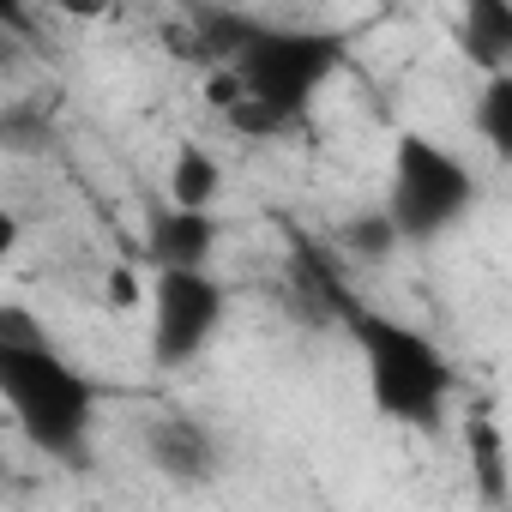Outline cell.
I'll return each mask as SVG.
<instances>
[{
	"label": "cell",
	"instance_id": "obj_1",
	"mask_svg": "<svg viewBox=\"0 0 512 512\" xmlns=\"http://www.w3.org/2000/svg\"><path fill=\"white\" fill-rule=\"evenodd\" d=\"M223 31L229 37H217L223 73L211 85V103H223L241 133H284L308 121V109L344 67V37L320 25L229 19Z\"/></svg>",
	"mask_w": 512,
	"mask_h": 512
},
{
	"label": "cell",
	"instance_id": "obj_2",
	"mask_svg": "<svg viewBox=\"0 0 512 512\" xmlns=\"http://www.w3.org/2000/svg\"><path fill=\"white\" fill-rule=\"evenodd\" d=\"M0 404L43 458L79 464L91 452L103 392L49 344V332L25 308H0Z\"/></svg>",
	"mask_w": 512,
	"mask_h": 512
},
{
	"label": "cell",
	"instance_id": "obj_3",
	"mask_svg": "<svg viewBox=\"0 0 512 512\" xmlns=\"http://www.w3.org/2000/svg\"><path fill=\"white\" fill-rule=\"evenodd\" d=\"M344 326H350V344L362 356V380H368V404L386 416V422H404V428H434L452 404V362L446 350L386 314V308H368V302H344Z\"/></svg>",
	"mask_w": 512,
	"mask_h": 512
},
{
	"label": "cell",
	"instance_id": "obj_4",
	"mask_svg": "<svg viewBox=\"0 0 512 512\" xmlns=\"http://www.w3.org/2000/svg\"><path fill=\"white\" fill-rule=\"evenodd\" d=\"M476 205V175L464 169L458 151H446L428 133H404L392 151V193H386V217L398 235L434 241L452 223H464V211Z\"/></svg>",
	"mask_w": 512,
	"mask_h": 512
},
{
	"label": "cell",
	"instance_id": "obj_5",
	"mask_svg": "<svg viewBox=\"0 0 512 512\" xmlns=\"http://www.w3.org/2000/svg\"><path fill=\"white\" fill-rule=\"evenodd\" d=\"M145 308H151V362L181 368L217 338V326L229 314V296L211 278V266H157Z\"/></svg>",
	"mask_w": 512,
	"mask_h": 512
},
{
	"label": "cell",
	"instance_id": "obj_6",
	"mask_svg": "<svg viewBox=\"0 0 512 512\" xmlns=\"http://www.w3.org/2000/svg\"><path fill=\"white\" fill-rule=\"evenodd\" d=\"M145 458H151L157 476H169V482H181V488L217 476V440H211V428H205L199 416H187V410H157V416L145 422Z\"/></svg>",
	"mask_w": 512,
	"mask_h": 512
},
{
	"label": "cell",
	"instance_id": "obj_7",
	"mask_svg": "<svg viewBox=\"0 0 512 512\" xmlns=\"http://www.w3.org/2000/svg\"><path fill=\"white\" fill-rule=\"evenodd\" d=\"M211 247H217V223L211 211H157L151 217V235H145V260L151 272L157 266H211Z\"/></svg>",
	"mask_w": 512,
	"mask_h": 512
},
{
	"label": "cell",
	"instance_id": "obj_8",
	"mask_svg": "<svg viewBox=\"0 0 512 512\" xmlns=\"http://www.w3.org/2000/svg\"><path fill=\"white\" fill-rule=\"evenodd\" d=\"M458 37L482 73H512V0H464Z\"/></svg>",
	"mask_w": 512,
	"mask_h": 512
},
{
	"label": "cell",
	"instance_id": "obj_9",
	"mask_svg": "<svg viewBox=\"0 0 512 512\" xmlns=\"http://www.w3.org/2000/svg\"><path fill=\"white\" fill-rule=\"evenodd\" d=\"M217 193H223V163H217L205 145L181 139L175 157H169V205H181V211H211Z\"/></svg>",
	"mask_w": 512,
	"mask_h": 512
},
{
	"label": "cell",
	"instance_id": "obj_10",
	"mask_svg": "<svg viewBox=\"0 0 512 512\" xmlns=\"http://www.w3.org/2000/svg\"><path fill=\"white\" fill-rule=\"evenodd\" d=\"M476 133L494 145V157H506V151H512V73H482Z\"/></svg>",
	"mask_w": 512,
	"mask_h": 512
},
{
	"label": "cell",
	"instance_id": "obj_11",
	"mask_svg": "<svg viewBox=\"0 0 512 512\" xmlns=\"http://www.w3.org/2000/svg\"><path fill=\"white\" fill-rule=\"evenodd\" d=\"M476 476H482V494L500 506L506 500V452H500L494 422H476Z\"/></svg>",
	"mask_w": 512,
	"mask_h": 512
},
{
	"label": "cell",
	"instance_id": "obj_12",
	"mask_svg": "<svg viewBox=\"0 0 512 512\" xmlns=\"http://www.w3.org/2000/svg\"><path fill=\"white\" fill-rule=\"evenodd\" d=\"M145 278L133 272V266H109V278H103V302L115 308V314H133V308H145Z\"/></svg>",
	"mask_w": 512,
	"mask_h": 512
},
{
	"label": "cell",
	"instance_id": "obj_13",
	"mask_svg": "<svg viewBox=\"0 0 512 512\" xmlns=\"http://www.w3.org/2000/svg\"><path fill=\"white\" fill-rule=\"evenodd\" d=\"M19 235H25V223H19V211L13 205H0V266L19 253Z\"/></svg>",
	"mask_w": 512,
	"mask_h": 512
},
{
	"label": "cell",
	"instance_id": "obj_14",
	"mask_svg": "<svg viewBox=\"0 0 512 512\" xmlns=\"http://www.w3.org/2000/svg\"><path fill=\"white\" fill-rule=\"evenodd\" d=\"M49 13H61V19H103L109 13V0H43Z\"/></svg>",
	"mask_w": 512,
	"mask_h": 512
},
{
	"label": "cell",
	"instance_id": "obj_15",
	"mask_svg": "<svg viewBox=\"0 0 512 512\" xmlns=\"http://www.w3.org/2000/svg\"><path fill=\"white\" fill-rule=\"evenodd\" d=\"M25 13H31V0H0V31L25 25Z\"/></svg>",
	"mask_w": 512,
	"mask_h": 512
}]
</instances>
